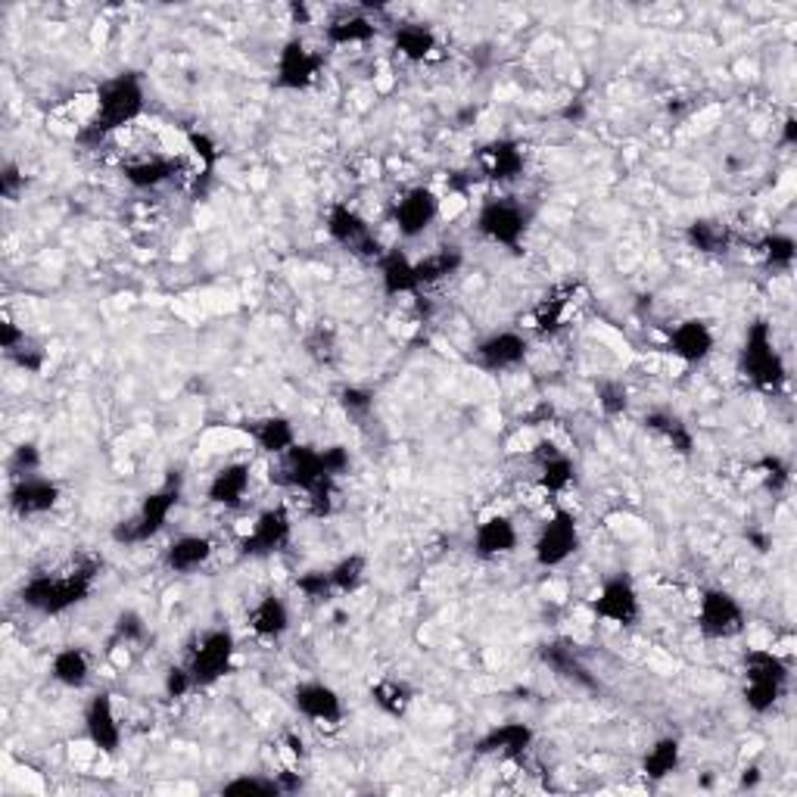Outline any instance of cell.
Wrapping results in <instances>:
<instances>
[{"instance_id": "obj_1", "label": "cell", "mask_w": 797, "mask_h": 797, "mask_svg": "<svg viewBox=\"0 0 797 797\" xmlns=\"http://www.w3.org/2000/svg\"><path fill=\"white\" fill-rule=\"evenodd\" d=\"M97 583V561L78 557L75 564H66L59 571H44V574L29 576L19 589V601L29 611L44 613V617H59L85 605Z\"/></svg>"}, {"instance_id": "obj_2", "label": "cell", "mask_w": 797, "mask_h": 797, "mask_svg": "<svg viewBox=\"0 0 797 797\" xmlns=\"http://www.w3.org/2000/svg\"><path fill=\"white\" fill-rule=\"evenodd\" d=\"M144 103H147V93H144V81L137 73H119L100 81V88L93 91L91 122L78 131V141L103 144L115 131L137 122L144 112Z\"/></svg>"}, {"instance_id": "obj_3", "label": "cell", "mask_w": 797, "mask_h": 797, "mask_svg": "<svg viewBox=\"0 0 797 797\" xmlns=\"http://www.w3.org/2000/svg\"><path fill=\"white\" fill-rule=\"evenodd\" d=\"M739 372L757 387L761 392H779L788 380L785 358L776 350L773 328L770 321H754L744 334L742 355H739Z\"/></svg>"}, {"instance_id": "obj_4", "label": "cell", "mask_w": 797, "mask_h": 797, "mask_svg": "<svg viewBox=\"0 0 797 797\" xmlns=\"http://www.w3.org/2000/svg\"><path fill=\"white\" fill-rule=\"evenodd\" d=\"M792 667L776 651L754 649L744 654V705L751 713H770L779 705Z\"/></svg>"}, {"instance_id": "obj_5", "label": "cell", "mask_w": 797, "mask_h": 797, "mask_svg": "<svg viewBox=\"0 0 797 797\" xmlns=\"http://www.w3.org/2000/svg\"><path fill=\"white\" fill-rule=\"evenodd\" d=\"M178 501H181V486L175 480H168L163 489H156V492L144 496L141 508H137V514L129 520H122V523L112 530V539H115L119 545H144L150 539H156L163 530H166L168 518H171V511L178 508Z\"/></svg>"}, {"instance_id": "obj_6", "label": "cell", "mask_w": 797, "mask_h": 797, "mask_svg": "<svg viewBox=\"0 0 797 797\" xmlns=\"http://www.w3.org/2000/svg\"><path fill=\"white\" fill-rule=\"evenodd\" d=\"M474 228H477L483 241L518 253L527 231H530V209L518 203L514 197H492L480 206Z\"/></svg>"}, {"instance_id": "obj_7", "label": "cell", "mask_w": 797, "mask_h": 797, "mask_svg": "<svg viewBox=\"0 0 797 797\" xmlns=\"http://www.w3.org/2000/svg\"><path fill=\"white\" fill-rule=\"evenodd\" d=\"M234 657H237V639L234 632L224 630H209L197 639V645L187 654V673L193 679V686H215L219 679H224L231 669H234Z\"/></svg>"}, {"instance_id": "obj_8", "label": "cell", "mask_w": 797, "mask_h": 797, "mask_svg": "<svg viewBox=\"0 0 797 797\" xmlns=\"http://www.w3.org/2000/svg\"><path fill=\"white\" fill-rule=\"evenodd\" d=\"M324 228H328L331 241L340 243L353 256H365V259H380L384 256V246L374 237V228L350 203H340V200L331 203Z\"/></svg>"}, {"instance_id": "obj_9", "label": "cell", "mask_w": 797, "mask_h": 797, "mask_svg": "<svg viewBox=\"0 0 797 797\" xmlns=\"http://www.w3.org/2000/svg\"><path fill=\"white\" fill-rule=\"evenodd\" d=\"M579 552V527L571 511L557 508L552 518L542 523L536 542H533V557H536L539 567L552 571L567 564L571 557Z\"/></svg>"}, {"instance_id": "obj_10", "label": "cell", "mask_w": 797, "mask_h": 797, "mask_svg": "<svg viewBox=\"0 0 797 797\" xmlns=\"http://www.w3.org/2000/svg\"><path fill=\"white\" fill-rule=\"evenodd\" d=\"M744 608L742 601L726 589H705L698 598V630L707 639H735L744 632Z\"/></svg>"}, {"instance_id": "obj_11", "label": "cell", "mask_w": 797, "mask_h": 797, "mask_svg": "<svg viewBox=\"0 0 797 797\" xmlns=\"http://www.w3.org/2000/svg\"><path fill=\"white\" fill-rule=\"evenodd\" d=\"M589 608L598 620H605L611 627H635L642 617V598L627 576H611L593 595Z\"/></svg>"}, {"instance_id": "obj_12", "label": "cell", "mask_w": 797, "mask_h": 797, "mask_svg": "<svg viewBox=\"0 0 797 797\" xmlns=\"http://www.w3.org/2000/svg\"><path fill=\"white\" fill-rule=\"evenodd\" d=\"M321 69H324V56L312 51L302 37H290L278 54L275 85L280 91H306L316 85Z\"/></svg>"}, {"instance_id": "obj_13", "label": "cell", "mask_w": 797, "mask_h": 797, "mask_svg": "<svg viewBox=\"0 0 797 797\" xmlns=\"http://www.w3.org/2000/svg\"><path fill=\"white\" fill-rule=\"evenodd\" d=\"M294 536V518L284 505H275V508H265L253 530L241 539V555L243 557H268L280 552L287 542Z\"/></svg>"}, {"instance_id": "obj_14", "label": "cell", "mask_w": 797, "mask_h": 797, "mask_svg": "<svg viewBox=\"0 0 797 797\" xmlns=\"http://www.w3.org/2000/svg\"><path fill=\"white\" fill-rule=\"evenodd\" d=\"M436 215H440V197L424 185L406 190V193L396 200V209H392L396 231H399V237H406V241L424 237L427 231H430V224L436 222Z\"/></svg>"}, {"instance_id": "obj_15", "label": "cell", "mask_w": 797, "mask_h": 797, "mask_svg": "<svg viewBox=\"0 0 797 797\" xmlns=\"http://www.w3.org/2000/svg\"><path fill=\"white\" fill-rule=\"evenodd\" d=\"M527 353H530L527 336L518 334V331H499V334H489L477 343L474 365L489 374L514 372V368H520L527 362Z\"/></svg>"}, {"instance_id": "obj_16", "label": "cell", "mask_w": 797, "mask_h": 797, "mask_svg": "<svg viewBox=\"0 0 797 797\" xmlns=\"http://www.w3.org/2000/svg\"><path fill=\"white\" fill-rule=\"evenodd\" d=\"M294 707L299 710V717L321 726H340L346 717L340 691L328 683H299L294 688Z\"/></svg>"}, {"instance_id": "obj_17", "label": "cell", "mask_w": 797, "mask_h": 797, "mask_svg": "<svg viewBox=\"0 0 797 797\" xmlns=\"http://www.w3.org/2000/svg\"><path fill=\"white\" fill-rule=\"evenodd\" d=\"M667 350L686 365H701L717 350V334L705 318H686L669 331Z\"/></svg>"}, {"instance_id": "obj_18", "label": "cell", "mask_w": 797, "mask_h": 797, "mask_svg": "<svg viewBox=\"0 0 797 797\" xmlns=\"http://www.w3.org/2000/svg\"><path fill=\"white\" fill-rule=\"evenodd\" d=\"M85 732L91 744L100 754H115L122 748V723L115 717V707H112V695L100 691L93 695L88 707H85Z\"/></svg>"}, {"instance_id": "obj_19", "label": "cell", "mask_w": 797, "mask_h": 797, "mask_svg": "<svg viewBox=\"0 0 797 797\" xmlns=\"http://www.w3.org/2000/svg\"><path fill=\"white\" fill-rule=\"evenodd\" d=\"M59 501V486L51 477H22L10 486V508L19 518H35L54 511Z\"/></svg>"}, {"instance_id": "obj_20", "label": "cell", "mask_w": 797, "mask_h": 797, "mask_svg": "<svg viewBox=\"0 0 797 797\" xmlns=\"http://www.w3.org/2000/svg\"><path fill=\"white\" fill-rule=\"evenodd\" d=\"M520 533L514 527V520L505 518V514H492L477 523L474 530V539H471V549L474 555L483 557V561H492V557L511 555L518 549Z\"/></svg>"}, {"instance_id": "obj_21", "label": "cell", "mask_w": 797, "mask_h": 797, "mask_svg": "<svg viewBox=\"0 0 797 797\" xmlns=\"http://www.w3.org/2000/svg\"><path fill=\"white\" fill-rule=\"evenodd\" d=\"M250 486H253V467L246 462H231L212 474V480L206 486V499L219 508H241Z\"/></svg>"}, {"instance_id": "obj_22", "label": "cell", "mask_w": 797, "mask_h": 797, "mask_svg": "<svg viewBox=\"0 0 797 797\" xmlns=\"http://www.w3.org/2000/svg\"><path fill=\"white\" fill-rule=\"evenodd\" d=\"M536 464H539V486L549 496H561L576 483V464L567 452H561L552 440H542L536 445Z\"/></svg>"}, {"instance_id": "obj_23", "label": "cell", "mask_w": 797, "mask_h": 797, "mask_svg": "<svg viewBox=\"0 0 797 797\" xmlns=\"http://www.w3.org/2000/svg\"><path fill=\"white\" fill-rule=\"evenodd\" d=\"M533 729L527 723H501L492 726L480 742H477V754H496L505 761H523L527 751L533 748Z\"/></svg>"}, {"instance_id": "obj_24", "label": "cell", "mask_w": 797, "mask_h": 797, "mask_svg": "<svg viewBox=\"0 0 797 797\" xmlns=\"http://www.w3.org/2000/svg\"><path fill=\"white\" fill-rule=\"evenodd\" d=\"M215 555V542L200 533H185V536L171 539L166 549V567L171 574H193L206 567Z\"/></svg>"}, {"instance_id": "obj_25", "label": "cell", "mask_w": 797, "mask_h": 797, "mask_svg": "<svg viewBox=\"0 0 797 797\" xmlns=\"http://www.w3.org/2000/svg\"><path fill=\"white\" fill-rule=\"evenodd\" d=\"M125 171V181L137 190H156V187L168 185L175 181L181 171H185V163L181 159H171V156H141V159H131L122 166Z\"/></svg>"}, {"instance_id": "obj_26", "label": "cell", "mask_w": 797, "mask_h": 797, "mask_svg": "<svg viewBox=\"0 0 797 797\" xmlns=\"http://www.w3.org/2000/svg\"><path fill=\"white\" fill-rule=\"evenodd\" d=\"M483 168H486V175L496 181V185H511V181H518L520 175H523V166H527V156H523V147H520L518 141H492V144H486L483 147Z\"/></svg>"}, {"instance_id": "obj_27", "label": "cell", "mask_w": 797, "mask_h": 797, "mask_svg": "<svg viewBox=\"0 0 797 797\" xmlns=\"http://www.w3.org/2000/svg\"><path fill=\"white\" fill-rule=\"evenodd\" d=\"M380 287L387 297H408V294H421V284H418V272H414V259L402 253V250H387L380 259Z\"/></svg>"}, {"instance_id": "obj_28", "label": "cell", "mask_w": 797, "mask_h": 797, "mask_svg": "<svg viewBox=\"0 0 797 797\" xmlns=\"http://www.w3.org/2000/svg\"><path fill=\"white\" fill-rule=\"evenodd\" d=\"M246 623H250V630L256 632L259 639L275 642V639L287 635V630H290V608H287V601L280 595H262L259 601L253 605L250 617H246Z\"/></svg>"}, {"instance_id": "obj_29", "label": "cell", "mask_w": 797, "mask_h": 797, "mask_svg": "<svg viewBox=\"0 0 797 797\" xmlns=\"http://www.w3.org/2000/svg\"><path fill=\"white\" fill-rule=\"evenodd\" d=\"M91 657H88V651L85 649H75V645H66V649H59L54 654V661H51V676H54V683H59L63 688H85L91 683Z\"/></svg>"}, {"instance_id": "obj_30", "label": "cell", "mask_w": 797, "mask_h": 797, "mask_svg": "<svg viewBox=\"0 0 797 797\" xmlns=\"http://www.w3.org/2000/svg\"><path fill=\"white\" fill-rule=\"evenodd\" d=\"M436 32L430 25H421V22H406L392 32V47L396 54L406 56L408 63H424L433 56L436 51Z\"/></svg>"}, {"instance_id": "obj_31", "label": "cell", "mask_w": 797, "mask_h": 797, "mask_svg": "<svg viewBox=\"0 0 797 797\" xmlns=\"http://www.w3.org/2000/svg\"><path fill=\"white\" fill-rule=\"evenodd\" d=\"M253 440H256V445L265 455L280 458V455H287L297 445V427L284 414H272V418H265V421L253 427Z\"/></svg>"}, {"instance_id": "obj_32", "label": "cell", "mask_w": 797, "mask_h": 797, "mask_svg": "<svg viewBox=\"0 0 797 797\" xmlns=\"http://www.w3.org/2000/svg\"><path fill=\"white\" fill-rule=\"evenodd\" d=\"M645 427H649L651 433L664 436L676 455H691V452H695V433L688 430V424L679 418V414L657 408V411H649V414H645Z\"/></svg>"}, {"instance_id": "obj_33", "label": "cell", "mask_w": 797, "mask_h": 797, "mask_svg": "<svg viewBox=\"0 0 797 797\" xmlns=\"http://www.w3.org/2000/svg\"><path fill=\"white\" fill-rule=\"evenodd\" d=\"M374 37H377V25L365 13H350V16L334 19L324 29V41L331 47H355V44H368Z\"/></svg>"}, {"instance_id": "obj_34", "label": "cell", "mask_w": 797, "mask_h": 797, "mask_svg": "<svg viewBox=\"0 0 797 797\" xmlns=\"http://www.w3.org/2000/svg\"><path fill=\"white\" fill-rule=\"evenodd\" d=\"M686 241L691 250L705 253V256H723L732 246V231L729 224L713 222V219H698L686 228Z\"/></svg>"}, {"instance_id": "obj_35", "label": "cell", "mask_w": 797, "mask_h": 797, "mask_svg": "<svg viewBox=\"0 0 797 797\" xmlns=\"http://www.w3.org/2000/svg\"><path fill=\"white\" fill-rule=\"evenodd\" d=\"M542 661L555 669L557 676L571 679L576 686L598 688V679L593 676V669L586 667L583 657H579L574 649H567V645H545V649H542Z\"/></svg>"}, {"instance_id": "obj_36", "label": "cell", "mask_w": 797, "mask_h": 797, "mask_svg": "<svg viewBox=\"0 0 797 797\" xmlns=\"http://www.w3.org/2000/svg\"><path fill=\"white\" fill-rule=\"evenodd\" d=\"M462 265H464V253L458 246L433 250L430 256H424L421 262H414V272H418L421 290H424V287H433V284H440V280L445 278H452Z\"/></svg>"}, {"instance_id": "obj_37", "label": "cell", "mask_w": 797, "mask_h": 797, "mask_svg": "<svg viewBox=\"0 0 797 797\" xmlns=\"http://www.w3.org/2000/svg\"><path fill=\"white\" fill-rule=\"evenodd\" d=\"M679 763H683V744L679 739H657V742L651 744L649 754L642 757V773L649 776V779L661 782L673 776L676 770H679Z\"/></svg>"}, {"instance_id": "obj_38", "label": "cell", "mask_w": 797, "mask_h": 797, "mask_svg": "<svg viewBox=\"0 0 797 797\" xmlns=\"http://www.w3.org/2000/svg\"><path fill=\"white\" fill-rule=\"evenodd\" d=\"M757 253L770 272H792L797 259V243L792 234H766L757 243Z\"/></svg>"}, {"instance_id": "obj_39", "label": "cell", "mask_w": 797, "mask_h": 797, "mask_svg": "<svg viewBox=\"0 0 797 797\" xmlns=\"http://www.w3.org/2000/svg\"><path fill=\"white\" fill-rule=\"evenodd\" d=\"M365 574H368V561L365 555H346L336 561L334 567L328 571V579H331V589L340 595H353L362 583H365Z\"/></svg>"}, {"instance_id": "obj_40", "label": "cell", "mask_w": 797, "mask_h": 797, "mask_svg": "<svg viewBox=\"0 0 797 797\" xmlns=\"http://www.w3.org/2000/svg\"><path fill=\"white\" fill-rule=\"evenodd\" d=\"M372 698L387 717H406V710L411 707V688L396 679H384L372 688Z\"/></svg>"}, {"instance_id": "obj_41", "label": "cell", "mask_w": 797, "mask_h": 797, "mask_svg": "<svg viewBox=\"0 0 797 797\" xmlns=\"http://www.w3.org/2000/svg\"><path fill=\"white\" fill-rule=\"evenodd\" d=\"M571 299H574V290H564V294H555L552 299H545L542 306L536 309V328L539 334H557L567 321V309H571Z\"/></svg>"}, {"instance_id": "obj_42", "label": "cell", "mask_w": 797, "mask_h": 797, "mask_svg": "<svg viewBox=\"0 0 797 797\" xmlns=\"http://www.w3.org/2000/svg\"><path fill=\"white\" fill-rule=\"evenodd\" d=\"M187 147L193 153V159H197V171H200V178L209 181L212 178V171H215V163H219V147L212 144V137L203 134V131H190L187 134ZM200 185V181H197Z\"/></svg>"}, {"instance_id": "obj_43", "label": "cell", "mask_w": 797, "mask_h": 797, "mask_svg": "<svg viewBox=\"0 0 797 797\" xmlns=\"http://www.w3.org/2000/svg\"><path fill=\"white\" fill-rule=\"evenodd\" d=\"M598 408L608 414V418H620V414H627V408H630V390H627V384L623 380H601L598 384Z\"/></svg>"}, {"instance_id": "obj_44", "label": "cell", "mask_w": 797, "mask_h": 797, "mask_svg": "<svg viewBox=\"0 0 797 797\" xmlns=\"http://www.w3.org/2000/svg\"><path fill=\"white\" fill-rule=\"evenodd\" d=\"M222 795H284L278 779H265V776H237V779L224 782Z\"/></svg>"}, {"instance_id": "obj_45", "label": "cell", "mask_w": 797, "mask_h": 797, "mask_svg": "<svg viewBox=\"0 0 797 797\" xmlns=\"http://www.w3.org/2000/svg\"><path fill=\"white\" fill-rule=\"evenodd\" d=\"M37 471H41V449L35 443L16 445L10 455V477L22 480V477H35Z\"/></svg>"}, {"instance_id": "obj_46", "label": "cell", "mask_w": 797, "mask_h": 797, "mask_svg": "<svg viewBox=\"0 0 797 797\" xmlns=\"http://www.w3.org/2000/svg\"><path fill=\"white\" fill-rule=\"evenodd\" d=\"M147 635V627H144V617L134 611H122L115 617V627H112V642H141Z\"/></svg>"}, {"instance_id": "obj_47", "label": "cell", "mask_w": 797, "mask_h": 797, "mask_svg": "<svg viewBox=\"0 0 797 797\" xmlns=\"http://www.w3.org/2000/svg\"><path fill=\"white\" fill-rule=\"evenodd\" d=\"M340 406L353 418H368L374 408V392L362 390V387H346V390L340 392Z\"/></svg>"}, {"instance_id": "obj_48", "label": "cell", "mask_w": 797, "mask_h": 797, "mask_svg": "<svg viewBox=\"0 0 797 797\" xmlns=\"http://www.w3.org/2000/svg\"><path fill=\"white\" fill-rule=\"evenodd\" d=\"M297 589L306 595V598H312V601H321V598H328V595L334 593V589H331V579H328V571L302 574L297 579Z\"/></svg>"}, {"instance_id": "obj_49", "label": "cell", "mask_w": 797, "mask_h": 797, "mask_svg": "<svg viewBox=\"0 0 797 797\" xmlns=\"http://www.w3.org/2000/svg\"><path fill=\"white\" fill-rule=\"evenodd\" d=\"M321 458H324V471L340 480L343 474H350V467H353V458H350V449L346 445H328V449H321Z\"/></svg>"}, {"instance_id": "obj_50", "label": "cell", "mask_w": 797, "mask_h": 797, "mask_svg": "<svg viewBox=\"0 0 797 797\" xmlns=\"http://www.w3.org/2000/svg\"><path fill=\"white\" fill-rule=\"evenodd\" d=\"M22 190H25V175H22V168H19L16 163H7V166L0 168V193H3L7 200H16Z\"/></svg>"}, {"instance_id": "obj_51", "label": "cell", "mask_w": 797, "mask_h": 797, "mask_svg": "<svg viewBox=\"0 0 797 797\" xmlns=\"http://www.w3.org/2000/svg\"><path fill=\"white\" fill-rule=\"evenodd\" d=\"M13 362H16L19 368H25V372H32L37 374L41 368H44V350H37V346H32L29 340L22 343V346H16L13 353H7Z\"/></svg>"}, {"instance_id": "obj_52", "label": "cell", "mask_w": 797, "mask_h": 797, "mask_svg": "<svg viewBox=\"0 0 797 797\" xmlns=\"http://www.w3.org/2000/svg\"><path fill=\"white\" fill-rule=\"evenodd\" d=\"M761 474H763V480H766V486H773V489H779V486H785L788 483V464L782 462L779 455H770V458H763L761 462Z\"/></svg>"}, {"instance_id": "obj_53", "label": "cell", "mask_w": 797, "mask_h": 797, "mask_svg": "<svg viewBox=\"0 0 797 797\" xmlns=\"http://www.w3.org/2000/svg\"><path fill=\"white\" fill-rule=\"evenodd\" d=\"M193 679H190V673L187 667H171L166 673V695L168 698H185L187 691H193Z\"/></svg>"}, {"instance_id": "obj_54", "label": "cell", "mask_w": 797, "mask_h": 797, "mask_svg": "<svg viewBox=\"0 0 797 797\" xmlns=\"http://www.w3.org/2000/svg\"><path fill=\"white\" fill-rule=\"evenodd\" d=\"M25 343V331L16 328V321H10V318H3V324H0V350L3 353H13L16 346Z\"/></svg>"}, {"instance_id": "obj_55", "label": "cell", "mask_w": 797, "mask_h": 797, "mask_svg": "<svg viewBox=\"0 0 797 797\" xmlns=\"http://www.w3.org/2000/svg\"><path fill=\"white\" fill-rule=\"evenodd\" d=\"M797 144V119L795 115H788L785 122H782V147H795Z\"/></svg>"}, {"instance_id": "obj_56", "label": "cell", "mask_w": 797, "mask_h": 797, "mask_svg": "<svg viewBox=\"0 0 797 797\" xmlns=\"http://www.w3.org/2000/svg\"><path fill=\"white\" fill-rule=\"evenodd\" d=\"M290 13H294L297 22H309V10H306L302 3H294V7H290Z\"/></svg>"}]
</instances>
